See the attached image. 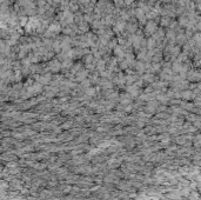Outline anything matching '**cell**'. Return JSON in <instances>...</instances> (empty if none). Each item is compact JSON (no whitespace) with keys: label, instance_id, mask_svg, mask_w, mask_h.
<instances>
[{"label":"cell","instance_id":"obj_12","mask_svg":"<svg viewBox=\"0 0 201 200\" xmlns=\"http://www.w3.org/2000/svg\"><path fill=\"white\" fill-rule=\"evenodd\" d=\"M124 2H125V0H114V4L117 6H121V5H124Z\"/></svg>","mask_w":201,"mask_h":200},{"label":"cell","instance_id":"obj_2","mask_svg":"<svg viewBox=\"0 0 201 200\" xmlns=\"http://www.w3.org/2000/svg\"><path fill=\"white\" fill-rule=\"evenodd\" d=\"M135 14H136V18L139 19V21H140L141 24H145V21H146V15H145V11H143V9H141V8H139V9H136Z\"/></svg>","mask_w":201,"mask_h":200},{"label":"cell","instance_id":"obj_7","mask_svg":"<svg viewBox=\"0 0 201 200\" xmlns=\"http://www.w3.org/2000/svg\"><path fill=\"white\" fill-rule=\"evenodd\" d=\"M115 54H117V57H119V58H124V57H126V54H125V50H124L121 46L115 47Z\"/></svg>","mask_w":201,"mask_h":200},{"label":"cell","instance_id":"obj_5","mask_svg":"<svg viewBox=\"0 0 201 200\" xmlns=\"http://www.w3.org/2000/svg\"><path fill=\"white\" fill-rule=\"evenodd\" d=\"M75 31H76V27L73 25V24H69V25H66V27L64 28V32L66 34H71V35H73V34H75Z\"/></svg>","mask_w":201,"mask_h":200},{"label":"cell","instance_id":"obj_8","mask_svg":"<svg viewBox=\"0 0 201 200\" xmlns=\"http://www.w3.org/2000/svg\"><path fill=\"white\" fill-rule=\"evenodd\" d=\"M50 79H51L50 75H44V77H39L38 81H40L41 84H47V82H50Z\"/></svg>","mask_w":201,"mask_h":200},{"label":"cell","instance_id":"obj_11","mask_svg":"<svg viewBox=\"0 0 201 200\" xmlns=\"http://www.w3.org/2000/svg\"><path fill=\"white\" fill-rule=\"evenodd\" d=\"M136 67H138V69H139V71H143L145 65H143V63H138V64H136Z\"/></svg>","mask_w":201,"mask_h":200},{"label":"cell","instance_id":"obj_10","mask_svg":"<svg viewBox=\"0 0 201 200\" xmlns=\"http://www.w3.org/2000/svg\"><path fill=\"white\" fill-rule=\"evenodd\" d=\"M127 90H128V92H130V93H132L133 96L138 94V87H136V86H134V85L133 86H130Z\"/></svg>","mask_w":201,"mask_h":200},{"label":"cell","instance_id":"obj_4","mask_svg":"<svg viewBox=\"0 0 201 200\" xmlns=\"http://www.w3.org/2000/svg\"><path fill=\"white\" fill-rule=\"evenodd\" d=\"M157 30V25L153 23V21H149L147 25H146V28H145V32L147 34H152L154 31Z\"/></svg>","mask_w":201,"mask_h":200},{"label":"cell","instance_id":"obj_1","mask_svg":"<svg viewBox=\"0 0 201 200\" xmlns=\"http://www.w3.org/2000/svg\"><path fill=\"white\" fill-rule=\"evenodd\" d=\"M59 20H60V23H63L64 25H69V24L74 20V17L72 15V13H71V12H68V11H64L63 13H60V15H59Z\"/></svg>","mask_w":201,"mask_h":200},{"label":"cell","instance_id":"obj_9","mask_svg":"<svg viewBox=\"0 0 201 200\" xmlns=\"http://www.w3.org/2000/svg\"><path fill=\"white\" fill-rule=\"evenodd\" d=\"M155 46V41H154V39H148V41H147V48L151 51V48H153Z\"/></svg>","mask_w":201,"mask_h":200},{"label":"cell","instance_id":"obj_3","mask_svg":"<svg viewBox=\"0 0 201 200\" xmlns=\"http://www.w3.org/2000/svg\"><path fill=\"white\" fill-rule=\"evenodd\" d=\"M60 67H61V65H60V63L58 60H53V61H51L48 64V68L51 71H53V72H58L60 69Z\"/></svg>","mask_w":201,"mask_h":200},{"label":"cell","instance_id":"obj_6","mask_svg":"<svg viewBox=\"0 0 201 200\" xmlns=\"http://www.w3.org/2000/svg\"><path fill=\"white\" fill-rule=\"evenodd\" d=\"M125 28V23L124 21H118V23H115V25H114V31L115 32H122V30Z\"/></svg>","mask_w":201,"mask_h":200}]
</instances>
